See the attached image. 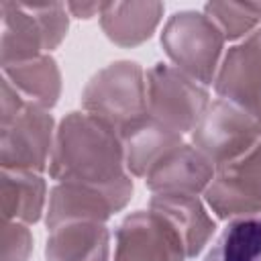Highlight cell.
Masks as SVG:
<instances>
[{
	"label": "cell",
	"instance_id": "5",
	"mask_svg": "<svg viewBox=\"0 0 261 261\" xmlns=\"http://www.w3.org/2000/svg\"><path fill=\"white\" fill-rule=\"evenodd\" d=\"M220 29L200 12H175L161 35L167 55L175 61L177 69L196 82L210 84L214 77L216 61L222 49Z\"/></svg>",
	"mask_w": 261,
	"mask_h": 261
},
{
	"label": "cell",
	"instance_id": "21",
	"mask_svg": "<svg viewBox=\"0 0 261 261\" xmlns=\"http://www.w3.org/2000/svg\"><path fill=\"white\" fill-rule=\"evenodd\" d=\"M67 10H71L77 18H90L94 12H102L104 4H65Z\"/></svg>",
	"mask_w": 261,
	"mask_h": 261
},
{
	"label": "cell",
	"instance_id": "9",
	"mask_svg": "<svg viewBox=\"0 0 261 261\" xmlns=\"http://www.w3.org/2000/svg\"><path fill=\"white\" fill-rule=\"evenodd\" d=\"M186 257L177 230L153 210L126 216L116 230L114 261H184Z\"/></svg>",
	"mask_w": 261,
	"mask_h": 261
},
{
	"label": "cell",
	"instance_id": "17",
	"mask_svg": "<svg viewBox=\"0 0 261 261\" xmlns=\"http://www.w3.org/2000/svg\"><path fill=\"white\" fill-rule=\"evenodd\" d=\"M204 261H261V214L232 218Z\"/></svg>",
	"mask_w": 261,
	"mask_h": 261
},
{
	"label": "cell",
	"instance_id": "16",
	"mask_svg": "<svg viewBox=\"0 0 261 261\" xmlns=\"http://www.w3.org/2000/svg\"><path fill=\"white\" fill-rule=\"evenodd\" d=\"M163 12L159 2H110L100 12L108 39L118 45H137L151 37Z\"/></svg>",
	"mask_w": 261,
	"mask_h": 261
},
{
	"label": "cell",
	"instance_id": "19",
	"mask_svg": "<svg viewBox=\"0 0 261 261\" xmlns=\"http://www.w3.org/2000/svg\"><path fill=\"white\" fill-rule=\"evenodd\" d=\"M14 86L33 96L39 106H53L59 94V71L51 57L14 63Z\"/></svg>",
	"mask_w": 261,
	"mask_h": 261
},
{
	"label": "cell",
	"instance_id": "4",
	"mask_svg": "<svg viewBox=\"0 0 261 261\" xmlns=\"http://www.w3.org/2000/svg\"><path fill=\"white\" fill-rule=\"evenodd\" d=\"M65 4H18L0 2L2 12V59L16 49L14 59H35L41 49H53L67 31Z\"/></svg>",
	"mask_w": 261,
	"mask_h": 261
},
{
	"label": "cell",
	"instance_id": "18",
	"mask_svg": "<svg viewBox=\"0 0 261 261\" xmlns=\"http://www.w3.org/2000/svg\"><path fill=\"white\" fill-rule=\"evenodd\" d=\"M4 192V216H16L24 222H35L41 216L45 200V184L33 171L4 169L2 173Z\"/></svg>",
	"mask_w": 261,
	"mask_h": 261
},
{
	"label": "cell",
	"instance_id": "11",
	"mask_svg": "<svg viewBox=\"0 0 261 261\" xmlns=\"http://www.w3.org/2000/svg\"><path fill=\"white\" fill-rule=\"evenodd\" d=\"M216 92L261 124V49L249 37L243 45L228 49Z\"/></svg>",
	"mask_w": 261,
	"mask_h": 261
},
{
	"label": "cell",
	"instance_id": "22",
	"mask_svg": "<svg viewBox=\"0 0 261 261\" xmlns=\"http://www.w3.org/2000/svg\"><path fill=\"white\" fill-rule=\"evenodd\" d=\"M249 39H251V41H253V43H255V45L261 49V27H259L255 33H251V35H249Z\"/></svg>",
	"mask_w": 261,
	"mask_h": 261
},
{
	"label": "cell",
	"instance_id": "1",
	"mask_svg": "<svg viewBox=\"0 0 261 261\" xmlns=\"http://www.w3.org/2000/svg\"><path fill=\"white\" fill-rule=\"evenodd\" d=\"M122 159V139L112 126L92 114L71 112L57 133L51 175L63 184H116L128 177Z\"/></svg>",
	"mask_w": 261,
	"mask_h": 261
},
{
	"label": "cell",
	"instance_id": "10",
	"mask_svg": "<svg viewBox=\"0 0 261 261\" xmlns=\"http://www.w3.org/2000/svg\"><path fill=\"white\" fill-rule=\"evenodd\" d=\"M53 118L39 104H27L2 120V163L4 169L41 171L51 147Z\"/></svg>",
	"mask_w": 261,
	"mask_h": 261
},
{
	"label": "cell",
	"instance_id": "3",
	"mask_svg": "<svg viewBox=\"0 0 261 261\" xmlns=\"http://www.w3.org/2000/svg\"><path fill=\"white\" fill-rule=\"evenodd\" d=\"M147 80V114L181 135L194 130L208 108V94L181 69L155 63Z\"/></svg>",
	"mask_w": 261,
	"mask_h": 261
},
{
	"label": "cell",
	"instance_id": "20",
	"mask_svg": "<svg viewBox=\"0 0 261 261\" xmlns=\"http://www.w3.org/2000/svg\"><path fill=\"white\" fill-rule=\"evenodd\" d=\"M204 14L220 29L224 39H239L261 22V2H208Z\"/></svg>",
	"mask_w": 261,
	"mask_h": 261
},
{
	"label": "cell",
	"instance_id": "7",
	"mask_svg": "<svg viewBox=\"0 0 261 261\" xmlns=\"http://www.w3.org/2000/svg\"><path fill=\"white\" fill-rule=\"evenodd\" d=\"M206 200L220 218L261 214V143L216 167L206 188Z\"/></svg>",
	"mask_w": 261,
	"mask_h": 261
},
{
	"label": "cell",
	"instance_id": "14",
	"mask_svg": "<svg viewBox=\"0 0 261 261\" xmlns=\"http://www.w3.org/2000/svg\"><path fill=\"white\" fill-rule=\"evenodd\" d=\"M47 261H108L106 226L94 220H77L51 228Z\"/></svg>",
	"mask_w": 261,
	"mask_h": 261
},
{
	"label": "cell",
	"instance_id": "8",
	"mask_svg": "<svg viewBox=\"0 0 261 261\" xmlns=\"http://www.w3.org/2000/svg\"><path fill=\"white\" fill-rule=\"evenodd\" d=\"M133 194V181L128 177L106 184H61L51 192L47 226L55 228L65 222L94 220L104 222L112 212L122 208Z\"/></svg>",
	"mask_w": 261,
	"mask_h": 261
},
{
	"label": "cell",
	"instance_id": "12",
	"mask_svg": "<svg viewBox=\"0 0 261 261\" xmlns=\"http://www.w3.org/2000/svg\"><path fill=\"white\" fill-rule=\"evenodd\" d=\"M214 163L196 147L179 145L167 153L145 175V184L155 194H188L196 196L208 188L214 177Z\"/></svg>",
	"mask_w": 261,
	"mask_h": 261
},
{
	"label": "cell",
	"instance_id": "13",
	"mask_svg": "<svg viewBox=\"0 0 261 261\" xmlns=\"http://www.w3.org/2000/svg\"><path fill=\"white\" fill-rule=\"evenodd\" d=\"M151 210L161 214L177 230L188 257H196L214 230V222L208 218L196 196L155 194L151 198Z\"/></svg>",
	"mask_w": 261,
	"mask_h": 261
},
{
	"label": "cell",
	"instance_id": "15",
	"mask_svg": "<svg viewBox=\"0 0 261 261\" xmlns=\"http://www.w3.org/2000/svg\"><path fill=\"white\" fill-rule=\"evenodd\" d=\"M120 139L126 167L135 175H147L155 163H159L167 153L181 145V137L177 133L153 120L149 114L128 126Z\"/></svg>",
	"mask_w": 261,
	"mask_h": 261
},
{
	"label": "cell",
	"instance_id": "2",
	"mask_svg": "<svg viewBox=\"0 0 261 261\" xmlns=\"http://www.w3.org/2000/svg\"><path fill=\"white\" fill-rule=\"evenodd\" d=\"M84 108L122 135L147 116V82L133 61H118L92 77L84 90Z\"/></svg>",
	"mask_w": 261,
	"mask_h": 261
},
{
	"label": "cell",
	"instance_id": "6",
	"mask_svg": "<svg viewBox=\"0 0 261 261\" xmlns=\"http://www.w3.org/2000/svg\"><path fill=\"white\" fill-rule=\"evenodd\" d=\"M196 149L214 167L239 159L261 139V124L228 100L212 102L192 130Z\"/></svg>",
	"mask_w": 261,
	"mask_h": 261
}]
</instances>
